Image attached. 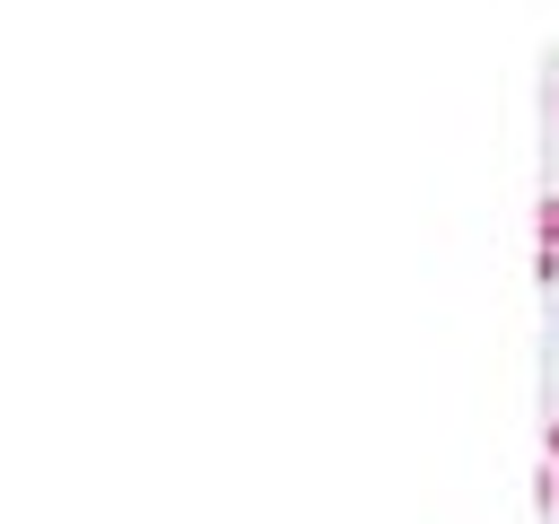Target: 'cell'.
<instances>
[{
  "mask_svg": "<svg viewBox=\"0 0 559 524\" xmlns=\"http://www.w3.org/2000/svg\"><path fill=\"white\" fill-rule=\"evenodd\" d=\"M550 507H559V463H550Z\"/></svg>",
  "mask_w": 559,
  "mask_h": 524,
  "instance_id": "cell-2",
  "label": "cell"
},
{
  "mask_svg": "<svg viewBox=\"0 0 559 524\" xmlns=\"http://www.w3.org/2000/svg\"><path fill=\"white\" fill-rule=\"evenodd\" d=\"M550 463H559V419H550Z\"/></svg>",
  "mask_w": 559,
  "mask_h": 524,
  "instance_id": "cell-3",
  "label": "cell"
},
{
  "mask_svg": "<svg viewBox=\"0 0 559 524\" xmlns=\"http://www.w3.org/2000/svg\"><path fill=\"white\" fill-rule=\"evenodd\" d=\"M533 227H542V253H559V192L542 201V218H533Z\"/></svg>",
  "mask_w": 559,
  "mask_h": 524,
  "instance_id": "cell-1",
  "label": "cell"
}]
</instances>
